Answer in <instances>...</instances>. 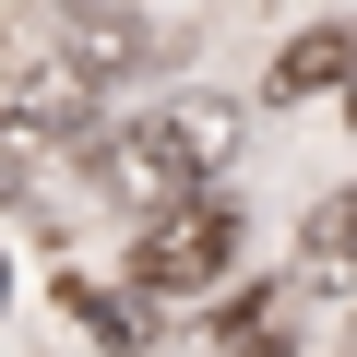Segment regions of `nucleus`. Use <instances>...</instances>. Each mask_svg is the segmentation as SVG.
<instances>
[{
	"label": "nucleus",
	"mask_w": 357,
	"mask_h": 357,
	"mask_svg": "<svg viewBox=\"0 0 357 357\" xmlns=\"http://www.w3.org/2000/svg\"><path fill=\"white\" fill-rule=\"evenodd\" d=\"M227 155H238V107H227V96H167V107H143L131 131L96 143V191H107L119 215H155V203H178V191H215Z\"/></svg>",
	"instance_id": "1"
},
{
	"label": "nucleus",
	"mask_w": 357,
	"mask_h": 357,
	"mask_svg": "<svg viewBox=\"0 0 357 357\" xmlns=\"http://www.w3.org/2000/svg\"><path fill=\"white\" fill-rule=\"evenodd\" d=\"M238 203L227 191H178V203H155L143 215V238H131V286L143 298H203V286H227L238 274Z\"/></svg>",
	"instance_id": "2"
},
{
	"label": "nucleus",
	"mask_w": 357,
	"mask_h": 357,
	"mask_svg": "<svg viewBox=\"0 0 357 357\" xmlns=\"http://www.w3.org/2000/svg\"><path fill=\"white\" fill-rule=\"evenodd\" d=\"M72 143H84V84H72V72H48L13 119H0V203H13V215H48Z\"/></svg>",
	"instance_id": "3"
},
{
	"label": "nucleus",
	"mask_w": 357,
	"mask_h": 357,
	"mask_svg": "<svg viewBox=\"0 0 357 357\" xmlns=\"http://www.w3.org/2000/svg\"><path fill=\"white\" fill-rule=\"evenodd\" d=\"M48 36H60V72H72L84 96L155 60V24H143V13H119V0H60V24H48Z\"/></svg>",
	"instance_id": "4"
},
{
	"label": "nucleus",
	"mask_w": 357,
	"mask_h": 357,
	"mask_svg": "<svg viewBox=\"0 0 357 357\" xmlns=\"http://www.w3.org/2000/svg\"><path fill=\"white\" fill-rule=\"evenodd\" d=\"M345 72H357V24H310V36L262 72V96H274V107H298V96H333Z\"/></svg>",
	"instance_id": "5"
},
{
	"label": "nucleus",
	"mask_w": 357,
	"mask_h": 357,
	"mask_svg": "<svg viewBox=\"0 0 357 357\" xmlns=\"http://www.w3.org/2000/svg\"><path fill=\"white\" fill-rule=\"evenodd\" d=\"M298 274H310V286L357 274V178H345L333 203H310V227H298Z\"/></svg>",
	"instance_id": "6"
},
{
	"label": "nucleus",
	"mask_w": 357,
	"mask_h": 357,
	"mask_svg": "<svg viewBox=\"0 0 357 357\" xmlns=\"http://www.w3.org/2000/svg\"><path fill=\"white\" fill-rule=\"evenodd\" d=\"M227 357H286V333H274V310L250 298V310H227Z\"/></svg>",
	"instance_id": "7"
},
{
	"label": "nucleus",
	"mask_w": 357,
	"mask_h": 357,
	"mask_svg": "<svg viewBox=\"0 0 357 357\" xmlns=\"http://www.w3.org/2000/svg\"><path fill=\"white\" fill-rule=\"evenodd\" d=\"M345 119H357V72H345Z\"/></svg>",
	"instance_id": "8"
},
{
	"label": "nucleus",
	"mask_w": 357,
	"mask_h": 357,
	"mask_svg": "<svg viewBox=\"0 0 357 357\" xmlns=\"http://www.w3.org/2000/svg\"><path fill=\"white\" fill-rule=\"evenodd\" d=\"M0 298H13V274H0Z\"/></svg>",
	"instance_id": "9"
}]
</instances>
